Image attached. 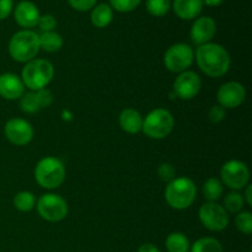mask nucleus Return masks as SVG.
Masks as SVG:
<instances>
[{
	"mask_svg": "<svg viewBox=\"0 0 252 252\" xmlns=\"http://www.w3.org/2000/svg\"><path fill=\"white\" fill-rule=\"evenodd\" d=\"M12 0H0V21L5 20L12 11Z\"/></svg>",
	"mask_w": 252,
	"mask_h": 252,
	"instance_id": "obj_35",
	"label": "nucleus"
},
{
	"mask_svg": "<svg viewBox=\"0 0 252 252\" xmlns=\"http://www.w3.org/2000/svg\"><path fill=\"white\" fill-rule=\"evenodd\" d=\"M244 197V201H246V203L249 206H252V186L251 185H248L245 189V196Z\"/></svg>",
	"mask_w": 252,
	"mask_h": 252,
	"instance_id": "obj_37",
	"label": "nucleus"
},
{
	"mask_svg": "<svg viewBox=\"0 0 252 252\" xmlns=\"http://www.w3.org/2000/svg\"><path fill=\"white\" fill-rule=\"evenodd\" d=\"M138 252H160V250L157 245H154V244L147 243L139 246Z\"/></svg>",
	"mask_w": 252,
	"mask_h": 252,
	"instance_id": "obj_36",
	"label": "nucleus"
},
{
	"mask_svg": "<svg viewBox=\"0 0 252 252\" xmlns=\"http://www.w3.org/2000/svg\"><path fill=\"white\" fill-rule=\"evenodd\" d=\"M25 94V85L21 78L12 73L0 75V96L5 100H17Z\"/></svg>",
	"mask_w": 252,
	"mask_h": 252,
	"instance_id": "obj_16",
	"label": "nucleus"
},
{
	"mask_svg": "<svg viewBox=\"0 0 252 252\" xmlns=\"http://www.w3.org/2000/svg\"><path fill=\"white\" fill-rule=\"evenodd\" d=\"M244 204H245V201H244L243 194H240L239 192H230L224 198L223 207L228 213H239L243 211Z\"/></svg>",
	"mask_w": 252,
	"mask_h": 252,
	"instance_id": "obj_25",
	"label": "nucleus"
},
{
	"mask_svg": "<svg viewBox=\"0 0 252 252\" xmlns=\"http://www.w3.org/2000/svg\"><path fill=\"white\" fill-rule=\"evenodd\" d=\"M203 9L202 0H174V11L180 19L193 20Z\"/></svg>",
	"mask_w": 252,
	"mask_h": 252,
	"instance_id": "obj_17",
	"label": "nucleus"
},
{
	"mask_svg": "<svg viewBox=\"0 0 252 252\" xmlns=\"http://www.w3.org/2000/svg\"><path fill=\"white\" fill-rule=\"evenodd\" d=\"M175 118L166 108H155L143 120L142 130L152 139H164L172 132Z\"/></svg>",
	"mask_w": 252,
	"mask_h": 252,
	"instance_id": "obj_6",
	"label": "nucleus"
},
{
	"mask_svg": "<svg viewBox=\"0 0 252 252\" xmlns=\"http://www.w3.org/2000/svg\"><path fill=\"white\" fill-rule=\"evenodd\" d=\"M54 76L53 64L46 59H32L27 62L21 73V80L25 88L31 91L44 89Z\"/></svg>",
	"mask_w": 252,
	"mask_h": 252,
	"instance_id": "obj_3",
	"label": "nucleus"
},
{
	"mask_svg": "<svg viewBox=\"0 0 252 252\" xmlns=\"http://www.w3.org/2000/svg\"><path fill=\"white\" fill-rule=\"evenodd\" d=\"M208 6H219L223 2V0H202Z\"/></svg>",
	"mask_w": 252,
	"mask_h": 252,
	"instance_id": "obj_38",
	"label": "nucleus"
},
{
	"mask_svg": "<svg viewBox=\"0 0 252 252\" xmlns=\"http://www.w3.org/2000/svg\"><path fill=\"white\" fill-rule=\"evenodd\" d=\"M37 26H38L43 32L53 31L57 26V20L53 15H49V14L42 15V16H39Z\"/></svg>",
	"mask_w": 252,
	"mask_h": 252,
	"instance_id": "obj_31",
	"label": "nucleus"
},
{
	"mask_svg": "<svg viewBox=\"0 0 252 252\" xmlns=\"http://www.w3.org/2000/svg\"><path fill=\"white\" fill-rule=\"evenodd\" d=\"M36 207L41 218L52 223L63 220L68 216V203L59 194H43L37 201Z\"/></svg>",
	"mask_w": 252,
	"mask_h": 252,
	"instance_id": "obj_7",
	"label": "nucleus"
},
{
	"mask_svg": "<svg viewBox=\"0 0 252 252\" xmlns=\"http://www.w3.org/2000/svg\"><path fill=\"white\" fill-rule=\"evenodd\" d=\"M97 0H68L69 5L78 11H89L95 6Z\"/></svg>",
	"mask_w": 252,
	"mask_h": 252,
	"instance_id": "obj_33",
	"label": "nucleus"
},
{
	"mask_svg": "<svg viewBox=\"0 0 252 252\" xmlns=\"http://www.w3.org/2000/svg\"><path fill=\"white\" fill-rule=\"evenodd\" d=\"M39 49V34L31 30L16 32L9 42L10 56L20 63H27L36 58Z\"/></svg>",
	"mask_w": 252,
	"mask_h": 252,
	"instance_id": "obj_4",
	"label": "nucleus"
},
{
	"mask_svg": "<svg viewBox=\"0 0 252 252\" xmlns=\"http://www.w3.org/2000/svg\"><path fill=\"white\" fill-rule=\"evenodd\" d=\"M193 49L187 43L172 44L167 48L164 56V64L171 73L186 71L193 63Z\"/></svg>",
	"mask_w": 252,
	"mask_h": 252,
	"instance_id": "obj_8",
	"label": "nucleus"
},
{
	"mask_svg": "<svg viewBox=\"0 0 252 252\" xmlns=\"http://www.w3.org/2000/svg\"><path fill=\"white\" fill-rule=\"evenodd\" d=\"M202 88L201 78L197 73L191 70L182 71L179 74L174 83V91L181 100H191L196 97Z\"/></svg>",
	"mask_w": 252,
	"mask_h": 252,
	"instance_id": "obj_12",
	"label": "nucleus"
},
{
	"mask_svg": "<svg viewBox=\"0 0 252 252\" xmlns=\"http://www.w3.org/2000/svg\"><path fill=\"white\" fill-rule=\"evenodd\" d=\"M209 120L213 123H219L225 118V108L221 107L220 105H216L209 110L208 113Z\"/></svg>",
	"mask_w": 252,
	"mask_h": 252,
	"instance_id": "obj_34",
	"label": "nucleus"
},
{
	"mask_svg": "<svg viewBox=\"0 0 252 252\" xmlns=\"http://www.w3.org/2000/svg\"><path fill=\"white\" fill-rule=\"evenodd\" d=\"M217 33V24L212 17L209 16H202L198 17L196 21L193 22L191 27V36L192 42L197 46H202V44L209 43L213 39V37Z\"/></svg>",
	"mask_w": 252,
	"mask_h": 252,
	"instance_id": "obj_14",
	"label": "nucleus"
},
{
	"mask_svg": "<svg viewBox=\"0 0 252 252\" xmlns=\"http://www.w3.org/2000/svg\"><path fill=\"white\" fill-rule=\"evenodd\" d=\"M165 246L169 252H189V240L185 234L171 233L166 238Z\"/></svg>",
	"mask_w": 252,
	"mask_h": 252,
	"instance_id": "obj_21",
	"label": "nucleus"
},
{
	"mask_svg": "<svg viewBox=\"0 0 252 252\" xmlns=\"http://www.w3.org/2000/svg\"><path fill=\"white\" fill-rule=\"evenodd\" d=\"M142 0H110L112 9L120 12H129L137 9Z\"/></svg>",
	"mask_w": 252,
	"mask_h": 252,
	"instance_id": "obj_29",
	"label": "nucleus"
},
{
	"mask_svg": "<svg viewBox=\"0 0 252 252\" xmlns=\"http://www.w3.org/2000/svg\"><path fill=\"white\" fill-rule=\"evenodd\" d=\"M158 176L161 181L164 182H171L172 180L176 179V170L169 162H162L160 166L158 167Z\"/></svg>",
	"mask_w": 252,
	"mask_h": 252,
	"instance_id": "obj_30",
	"label": "nucleus"
},
{
	"mask_svg": "<svg viewBox=\"0 0 252 252\" xmlns=\"http://www.w3.org/2000/svg\"><path fill=\"white\" fill-rule=\"evenodd\" d=\"M34 94H36V97L38 100L39 107L46 108L48 106H51L52 101H53V95H52V93L48 89H41V90L34 91Z\"/></svg>",
	"mask_w": 252,
	"mask_h": 252,
	"instance_id": "obj_32",
	"label": "nucleus"
},
{
	"mask_svg": "<svg viewBox=\"0 0 252 252\" xmlns=\"http://www.w3.org/2000/svg\"><path fill=\"white\" fill-rule=\"evenodd\" d=\"M65 166L58 158L46 157L38 161L34 169L37 184L47 189H58L65 180Z\"/></svg>",
	"mask_w": 252,
	"mask_h": 252,
	"instance_id": "obj_5",
	"label": "nucleus"
},
{
	"mask_svg": "<svg viewBox=\"0 0 252 252\" xmlns=\"http://www.w3.org/2000/svg\"><path fill=\"white\" fill-rule=\"evenodd\" d=\"M4 133L10 143L19 147L29 144L33 138V128L22 118H11L7 121L4 127Z\"/></svg>",
	"mask_w": 252,
	"mask_h": 252,
	"instance_id": "obj_11",
	"label": "nucleus"
},
{
	"mask_svg": "<svg viewBox=\"0 0 252 252\" xmlns=\"http://www.w3.org/2000/svg\"><path fill=\"white\" fill-rule=\"evenodd\" d=\"M223 182L217 177H211L203 185V196L208 202H217L223 194Z\"/></svg>",
	"mask_w": 252,
	"mask_h": 252,
	"instance_id": "obj_22",
	"label": "nucleus"
},
{
	"mask_svg": "<svg viewBox=\"0 0 252 252\" xmlns=\"http://www.w3.org/2000/svg\"><path fill=\"white\" fill-rule=\"evenodd\" d=\"M20 107H21V110L26 113H34L37 112V111L41 110L34 91L24 94V95L20 97Z\"/></svg>",
	"mask_w": 252,
	"mask_h": 252,
	"instance_id": "obj_27",
	"label": "nucleus"
},
{
	"mask_svg": "<svg viewBox=\"0 0 252 252\" xmlns=\"http://www.w3.org/2000/svg\"><path fill=\"white\" fill-rule=\"evenodd\" d=\"M235 224L239 231L244 233L245 235H250L252 233V214L246 211L239 212L235 218Z\"/></svg>",
	"mask_w": 252,
	"mask_h": 252,
	"instance_id": "obj_28",
	"label": "nucleus"
},
{
	"mask_svg": "<svg viewBox=\"0 0 252 252\" xmlns=\"http://www.w3.org/2000/svg\"><path fill=\"white\" fill-rule=\"evenodd\" d=\"M198 217L204 228L211 231H221L229 225V213L217 202H207L201 206Z\"/></svg>",
	"mask_w": 252,
	"mask_h": 252,
	"instance_id": "obj_10",
	"label": "nucleus"
},
{
	"mask_svg": "<svg viewBox=\"0 0 252 252\" xmlns=\"http://www.w3.org/2000/svg\"><path fill=\"white\" fill-rule=\"evenodd\" d=\"M120 126L125 132L137 134L143 127L142 115L134 108H126L120 115Z\"/></svg>",
	"mask_w": 252,
	"mask_h": 252,
	"instance_id": "obj_18",
	"label": "nucleus"
},
{
	"mask_svg": "<svg viewBox=\"0 0 252 252\" xmlns=\"http://www.w3.org/2000/svg\"><path fill=\"white\" fill-rule=\"evenodd\" d=\"M171 7V0H147V10L153 16H164Z\"/></svg>",
	"mask_w": 252,
	"mask_h": 252,
	"instance_id": "obj_26",
	"label": "nucleus"
},
{
	"mask_svg": "<svg viewBox=\"0 0 252 252\" xmlns=\"http://www.w3.org/2000/svg\"><path fill=\"white\" fill-rule=\"evenodd\" d=\"M14 207L20 212H30L36 206V198L32 192L21 191L15 194Z\"/></svg>",
	"mask_w": 252,
	"mask_h": 252,
	"instance_id": "obj_23",
	"label": "nucleus"
},
{
	"mask_svg": "<svg viewBox=\"0 0 252 252\" xmlns=\"http://www.w3.org/2000/svg\"><path fill=\"white\" fill-rule=\"evenodd\" d=\"M63 47V38L54 31L43 32L39 36V48L48 53H56Z\"/></svg>",
	"mask_w": 252,
	"mask_h": 252,
	"instance_id": "obj_20",
	"label": "nucleus"
},
{
	"mask_svg": "<svg viewBox=\"0 0 252 252\" xmlns=\"http://www.w3.org/2000/svg\"><path fill=\"white\" fill-rule=\"evenodd\" d=\"M220 181L231 189H245L250 181V171L245 162L240 160H229L221 166Z\"/></svg>",
	"mask_w": 252,
	"mask_h": 252,
	"instance_id": "obj_9",
	"label": "nucleus"
},
{
	"mask_svg": "<svg viewBox=\"0 0 252 252\" xmlns=\"http://www.w3.org/2000/svg\"><path fill=\"white\" fill-rule=\"evenodd\" d=\"M197 187L194 182L189 177H177L174 179L165 189V199L171 208L184 211L196 199Z\"/></svg>",
	"mask_w": 252,
	"mask_h": 252,
	"instance_id": "obj_2",
	"label": "nucleus"
},
{
	"mask_svg": "<svg viewBox=\"0 0 252 252\" xmlns=\"http://www.w3.org/2000/svg\"><path fill=\"white\" fill-rule=\"evenodd\" d=\"M191 252H224L223 246L214 238H201L192 245Z\"/></svg>",
	"mask_w": 252,
	"mask_h": 252,
	"instance_id": "obj_24",
	"label": "nucleus"
},
{
	"mask_svg": "<svg viewBox=\"0 0 252 252\" xmlns=\"http://www.w3.org/2000/svg\"><path fill=\"white\" fill-rule=\"evenodd\" d=\"M15 21L24 29H32L36 27L39 20V10L36 5L29 0H22L16 5L14 11Z\"/></svg>",
	"mask_w": 252,
	"mask_h": 252,
	"instance_id": "obj_15",
	"label": "nucleus"
},
{
	"mask_svg": "<svg viewBox=\"0 0 252 252\" xmlns=\"http://www.w3.org/2000/svg\"><path fill=\"white\" fill-rule=\"evenodd\" d=\"M217 98L223 108H236L245 101L246 90L243 84L238 81H229L220 86Z\"/></svg>",
	"mask_w": 252,
	"mask_h": 252,
	"instance_id": "obj_13",
	"label": "nucleus"
},
{
	"mask_svg": "<svg viewBox=\"0 0 252 252\" xmlns=\"http://www.w3.org/2000/svg\"><path fill=\"white\" fill-rule=\"evenodd\" d=\"M91 24L97 29H105L111 24L113 19V10L108 4H98L93 7L91 11Z\"/></svg>",
	"mask_w": 252,
	"mask_h": 252,
	"instance_id": "obj_19",
	"label": "nucleus"
},
{
	"mask_svg": "<svg viewBox=\"0 0 252 252\" xmlns=\"http://www.w3.org/2000/svg\"><path fill=\"white\" fill-rule=\"evenodd\" d=\"M196 61L199 69L211 78H220L228 73L230 68V56L223 46L209 43L198 46L196 51Z\"/></svg>",
	"mask_w": 252,
	"mask_h": 252,
	"instance_id": "obj_1",
	"label": "nucleus"
}]
</instances>
